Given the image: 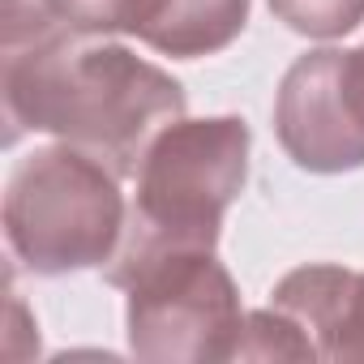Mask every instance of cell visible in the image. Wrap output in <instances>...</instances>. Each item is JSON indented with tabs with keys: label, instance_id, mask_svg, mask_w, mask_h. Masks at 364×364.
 I'll use <instances>...</instances> for the list:
<instances>
[{
	"label": "cell",
	"instance_id": "obj_1",
	"mask_svg": "<svg viewBox=\"0 0 364 364\" xmlns=\"http://www.w3.org/2000/svg\"><path fill=\"white\" fill-rule=\"evenodd\" d=\"M0 90L9 141L22 129L52 133L116 176H137L150 141L185 116V90L171 73L69 26L5 52Z\"/></svg>",
	"mask_w": 364,
	"mask_h": 364
},
{
	"label": "cell",
	"instance_id": "obj_2",
	"mask_svg": "<svg viewBox=\"0 0 364 364\" xmlns=\"http://www.w3.org/2000/svg\"><path fill=\"white\" fill-rule=\"evenodd\" d=\"M249 176V124L236 116L167 124L137 163V198L103 266L112 287L176 253H215L228 206Z\"/></svg>",
	"mask_w": 364,
	"mask_h": 364
},
{
	"label": "cell",
	"instance_id": "obj_3",
	"mask_svg": "<svg viewBox=\"0 0 364 364\" xmlns=\"http://www.w3.org/2000/svg\"><path fill=\"white\" fill-rule=\"evenodd\" d=\"M120 176L60 141L26 154L5 185V236L35 274L107 266L124 232Z\"/></svg>",
	"mask_w": 364,
	"mask_h": 364
},
{
	"label": "cell",
	"instance_id": "obj_4",
	"mask_svg": "<svg viewBox=\"0 0 364 364\" xmlns=\"http://www.w3.org/2000/svg\"><path fill=\"white\" fill-rule=\"evenodd\" d=\"M124 326L137 360L150 364H206L236 360L245 313L232 274L215 253H176L137 270Z\"/></svg>",
	"mask_w": 364,
	"mask_h": 364
},
{
	"label": "cell",
	"instance_id": "obj_5",
	"mask_svg": "<svg viewBox=\"0 0 364 364\" xmlns=\"http://www.w3.org/2000/svg\"><path fill=\"white\" fill-rule=\"evenodd\" d=\"M274 133L304 171L334 176L364 167V107L351 86L347 52L321 48L287 69L274 99Z\"/></svg>",
	"mask_w": 364,
	"mask_h": 364
},
{
	"label": "cell",
	"instance_id": "obj_6",
	"mask_svg": "<svg viewBox=\"0 0 364 364\" xmlns=\"http://www.w3.org/2000/svg\"><path fill=\"white\" fill-rule=\"evenodd\" d=\"M249 22V0H167V9L146 26L141 43L163 56L198 60L223 52Z\"/></svg>",
	"mask_w": 364,
	"mask_h": 364
},
{
	"label": "cell",
	"instance_id": "obj_7",
	"mask_svg": "<svg viewBox=\"0 0 364 364\" xmlns=\"http://www.w3.org/2000/svg\"><path fill=\"white\" fill-rule=\"evenodd\" d=\"M167 9V0H52L60 26L77 35H146V26Z\"/></svg>",
	"mask_w": 364,
	"mask_h": 364
},
{
	"label": "cell",
	"instance_id": "obj_8",
	"mask_svg": "<svg viewBox=\"0 0 364 364\" xmlns=\"http://www.w3.org/2000/svg\"><path fill=\"white\" fill-rule=\"evenodd\" d=\"M236 360H321V351L296 317H287L283 309L270 304V309L245 317Z\"/></svg>",
	"mask_w": 364,
	"mask_h": 364
},
{
	"label": "cell",
	"instance_id": "obj_9",
	"mask_svg": "<svg viewBox=\"0 0 364 364\" xmlns=\"http://www.w3.org/2000/svg\"><path fill=\"white\" fill-rule=\"evenodd\" d=\"M270 14L309 39H338L364 22V0H270Z\"/></svg>",
	"mask_w": 364,
	"mask_h": 364
},
{
	"label": "cell",
	"instance_id": "obj_10",
	"mask_svg": "<svg viewBox=\"0 0 364 364\" xmlns=\"http://www.w3.org/2000/svg\"><path fill=\"white\" fill-rule=\"evenodd\" d=\"M0 31H5V52L26 48L52 31H60L56 14H52V0H0Z\"/></svg>",
	"mask_w": 364,
	"mask_h": 364
},
{
	"label": "cell",
	"instance_id": "obj_11",
	"mask_svg": "<svg viewBox=\"0 0 364 364\" xmlns=\"http://www.w3.org/2000/svg\"><path fill=\"white\" fill-rule=\"evenodd\" d=\"M326 360H364V274H355L343 321L326 347Z\"/></svg>",
	"mask_w": 364,
	"mask_h": 364
},
{
	"label": "cell",
	"instance_id": "obj_12",
	"mask_svg": "<svg viewBox=\"0 0 364 364\" xmlns=\"http://www.w3.org/2000/svg\"><path fill=\"white\" fill-rule=\"evenodd\" d=\"M347 69H351V86H355V99H360V107H364V48L347 52Z\"/></svg>",
	"mask_w": 364,
	"mask_h": 364
}]
</instances>
